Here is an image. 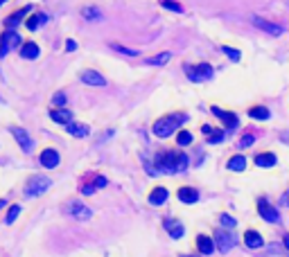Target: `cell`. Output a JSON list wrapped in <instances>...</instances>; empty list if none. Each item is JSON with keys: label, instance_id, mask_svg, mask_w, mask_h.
Masks as SVG:
<instances>
[{"label": "cell", "instance_id": "obj_1", "mask_svg": "<svg viewBox=\"0 0 289 257\" xmlns=\"http://www.w3.org/2000/svg\"><path fill=\"white\" fill-rule=\"evenodd\" d=\"M158 171H165V174H177L188 167V156L183 151H165L156 156Z\"/></svg>", "mask_w": 289, "mask_h": 257}, {"label": "cell", "instance_id": "obj_2", "mask_svg": "<svg viewBox=\"0 0 289 257\" xmlns=\"http://www.w3.org/2000/svg\"><path fill=\"white\" fill-rule=\"evenodd\" d=\"M185 120H188V115H183V113H177V115H167V117L158 120V122L154 124V135H158V138H169Z\"/></svg>", "mask_w": 289, "mask_h": 257}, {"label": "cell", "instance_id": "obj_3", "mask_svg": "<svg viewBox=\"0 0 289 257\" xmlns=\"http://www.w3.org/2000/svg\"><path fill=\"white\" fill-rule=\"evenodd\" d=\"M50 185H52V181H50L48 176H32V179L25 183V196L27 199L41 196L43 192L50 190Z\"/></svg>", "mask_w": 289, "mask_h": 257}, {"label": "cell", "instance_id": "obj_4", "mask_svg": "<svg viewBox=\"0 0 289 257\" xmlns=\"http://www.w3.org/2000/svg\"><path fill=\"white\" fill-rule=\"evenodd\" d=\"M64 214H68L70 219H77V221H88L93 216V210L88 205H84L82 201H68L64 205Z\"/></svg>", "mask_w": 289, "mask_h": 257}, {"label": "cell", "instance_id": "obj_5", "mask_svg": "<svg viewBox=\"0 0 289 257\" xmlns=\"http://www.w3.org/2000/svg\"><path fill=\"white\" fill-rule=\"evenodd\" d=\"M18 43H21V38H18V34H16L14 30L3 32V36H0V56H7Z\"/></svg>", "mask_w": 289, "mask_h": 257}, {"label": "cell", "instance_id": "obj_6", "mask_svg": "<svg viewBox=\"0 0 289 257\" xmlns=\"http://www.w3.org/2000/svg\"><path fill=\"white\" fill-rule=\"evenodd\" d=\"M253 25H256L258 30H262V32L271 34V36H280V34L285 32L280 25H276V23H271V21H267V18H262V16H253Z\"/></svg>", "mask_w": 289, "mask_h": 257}, {"label": "cell", "instance_id": "obj_7", "mask_svg": "<svg viewBox=\"0 0 289 257\" xmlns=\"http://www.w3.org/2000/svg\"><path fill=\"white\" fill-rule=\"evenodd\" d=\"M213 244H217V248L222 250V253H228V250L235 246V237L230 235L228 230H217L215 232V242Z\"/></svg>", "mask_w": 289, "mask_h": 257}, {"label": "cell", "instance_id": "obj_8", "mask_svg": "<svg viewBox=\"0 0 289 257\" xmlns=\"http://www.w3.org/2000/svg\"><path fill=\"white\" fill-rule=\"evenodd\" d=\"M11 133H14V138H16V142H18V147L25 153H30L32 149H34V142H32V138L27 135V131L25 129H21V127H11L9 129Z\"/></svg>", "mask_w": 289, "mask_h": 257}, {"label": "cell", "instance_id": "obj_9", "mask_svg": "<svg viewBox=\"0 0 289 257\" xmlns=\"http://www.w3.org/2000/svg\"><path fill=\"white\" fill-rule=\"evenodd\" d=\"M213 77V68L208 64H201L197 68L188 66V79L190 82H203V79H210Z\"/></svg>", "mask_w": 289, "mask_h": 257}, {"label": "cell", "instance_id": "obj_10", "mask_svg": "<svg viewBox=\"0 0 289 257\" xmlns=\"http://www.w3.org/2000/svg\"><path fill=\"white\" fill-rule=\"evenodd\" d=\"M258 212H260V216H262L264 221H269V224H278V221H280L278 210H276L274 205H269L267 201H264V199L258 203Z\"/></svg>", "mask_w": 289, "mask_h": 257}, {"label": "cell", "instance_id": "obj_11", "mask_svg": "<svg viewBox=\"0 0 289 257\" xmlns=\"http://www.w3.org/2000/svg\"><path fill=\"white\" fill-rule=\"evenodd\" d=\"M163 226H165V230L169 232V237H172V239H181V237L185 235V228H183V224H181V221L165 219V221H163Z\"/></svg>", "mask_w": 289, "mask_h": 257}, {"label": "cell", "instance_id": "obj_12", "mask_svg": "<svg viewBox=\"0 0 289 257\" xmlns=\"http://www.w3.org/2000/svg\"><path fill=\"white\" fill-rule=\"evenodd\" d=\"M38 161H41V165L45 169H54L56 165H59V153H56L54 149H43Z\"/></svg>", "mask_w": 289, "mask_h": 257}, {"label": "cell", "instance_id": "obj_13", "mask_svg": "<svg viewBox=\"0 0 289 257\" xmlns=\"http://www.w3.org/2000/svg\"><path fill=\"white\" fill-rule=\"evenodd\" d=\"M213 115L222 120V122L226 124V129H235L237 127V115H235V113H226V111H222V108L213 106Z\"/></svg>", "mask_w": 289, "mask_h": 257}, {"label": "cell", "instance_id": "obj_14", "mask_svg": "<svg viewBox=\"0 0 289 257\" xmlns=\"http://www.w3.org/2000/svg\"><path fill=\"white\" fill-rule=\"evenodd\" d=\"M30 9H32V7L27 5V7H21V9H16L11 16H7V18H5V25H7V30H14V27L18 25V23L27 16V11H30Z\"/></svg>", "mask_w": 289, "mask_h": 257}, {"label": "cell", "instance_id": "obj_15", "mask_svg": "<svg viewBox=\"0 0 289 257\" xmlns=\"http://www.w3.org/2000/svg\"><path fill=\"white\" fill-rule=\"evenodd\" d=\"M82 82L88 84V86H106V79L95 70H84L82 72Z\"/></svg>", "mask_w": 289, "mask_h": 257}, {"label": "cell", "instance_id": "obj_16", "mask_svg": "<svg viewBox=\"0 0 289 257\" xmlns=\"http://www.w3.org/2000/svg\"><path fill=\"white\" fill-rule=\"evenodd\" d=\"M38 54H41V50H38V45L34 43V41H27V43H23V45H21V56H23V59L34 61Z\"/></svg>", "mask_w": 289, "mask_h": 257}, {"label": "cell", "instance_id": "obj_17", "mask_svg": "<svg viewBox=\"0 0 289 257\" xmlns=\"http://www.w3.org/2000/svg\"><path fill=\"white\" fill-rule=\"evenodd\" d=\"M179 201H183L188 205L197 203V201H199V192H197L195 187H181V190H179Z\"/></svg>", "mask_w": 289, "mask_h": 257}, {"label": "cell", "instance_id": "obj_18", "mask_svg": "<svg viewBox=\"0 0 289 257\" xmlns=\"http://www.w3.org/2000/svg\"><path fill=\"white\" fill-rule=\"evenodd\" d=\"M66 131L70 135H75V138H86V135L90 133L88 124H77V122H68L66 124Z\"/></svg>", "mask_w": 289, "mask_h": 257}, {"label": "cell", "instance_id": "obj_19", "mask_svg": "<svg viewBox=\"0 0 289 257\" xmlns=\"http://www.w3.org/2000/svg\"><path fill=\"white\" fill-rule=\"evenodd\" d=\"M50 117L56 124H68V122H72V111H68V108H54V111H50Z\"/></svg>", "mask_w": 289, "mask_h": 257}, {"label": "cell", "instance_id": "obj_20", "mask_svg": "<svg viewBox=\"0 0 289 257\" xmlns=\"http://www.w3.org/2000/svg\"><path fill=\"white\" fill-rule=\"evenodd\" d=\"M167 196H169V194H167L165 187H154V190L149 192V203L151 205H163L167 201Z\"/></svg>", "mask_w": 289, "mask_h": 257}, {"label": "cell", "instance_id": "obj_21", "mask_svg": "<svg viewBox=\"0 0 289 257\" xmlns=\"http://www.w3.org/2000/svg\"><path fill=\"white\" fill-rule=\"evenodd\" d=\"M244 244H246L248 248H262L264 239L260 237V232H256V230H246V235H244Z\"/></svg>", "mask_w": 289, "mask_h": 257}, {"label": "cell", "instance_id": "obj_22", "mask_svg": "<svg viewBox=\"0 0 289 257\" xmlns=\"http://www.w3.org/2000/svg\"><path fill=\"white\" fill-rule=\"evenodd\" d=\"M197 248H199V253H201V255H210L213 250H215V244H213V239H210V237L199 235V237H197Z\"/></svg>", "mask_w": 289, "mask_h": 257}, {"label": "cell", "instance_id": "obj_23", "mask_svg": "<svg viewBox=\"0 0 289 257\" xmlns=\"http://www.w3.org/2000/svg\"><path fill=\"white\" fill-rule=\"evenodd\" d=\"M48 23V16L45 14H32L30 18L25 21V25H27V30H38L41 25H45Z\"/></svg>", "mask_w": 289, "mask_h": 257}, {"label": "cell", "instance_id": "obj_24", "mask_svg": "<svg viewBox=\"0 0 289 257\" xmlns=\"http://www.w3.org/2000/svg\"><path fill=\"white\" fill-rule=\"evenodd\" d=\"M256 165L258 167H274L276 156L274 153H260V156H256Z\"/></svg>", "mask_w": 289, "mask_h": 257}, {"label": "cell", "instance_id": "obj_25", "mask_svg": "<svg viewBox=\"0 0 289 257\" xmlns=\"http://www.w3.org/2000/svg\"><path fill=\"white\" fill-rule=\"evenodd\" d=\"M248 115L256 117V120H269L271 117V111L267 106H253L251 111H248Z\"/></svg>", "mask_w": 289, "mask_h": 257}, {"label": "cell", "instance_id": "obj_26", "mask_svg": "<svg viewBox=\"0 0 289 257\" xmlns=\"http://www.w3.org/2000/svg\"><path fill=\"white\" fill-rule=\"evenodd\" d=\"M169 56H172L169 52H161V54H156V56H149L145 64H147V66H165L167 61H169Z\"/></svg>", "mask_w": 289, "mask_h": 257}, {"label": "cell", "instance_id": "obj_27", "mask_svg": "<svg viewBox=\"0 0 289 257\" xmlns=\"http://www.w3.org/2000/svg\"><path fill=\"white\" fill-rule=\"evenodd\" d=\"M246 167V158L244 156H233L228 161V169H233V171H244Z\"/></svg>", "mask_w": 289, "mask_h": 257}, {"label": "cell", "instance_id": "obj_28", "mask_svg": "<svg viewBox=\"0 0 289 257\" xmlns=\"http://www.w3.org/2000/svg\"><path fill=\"white\" fill-rule=\"evenodd\" d=\"M82 16L86 21H102V11L98 7H84L82 9Z\"/></svg>", "mask_w": 289, "mask_h": 257}, {"label": "cell", "instance_id": "obj_29", "mask_svg": "<svg viewBox=\"0 0 289 257\" xmlns=\"http://www.w3.org/2000/svg\"><path fill=\"white\" fill-rule=\"evenodd\" d=\"M18 214H21V205H11L9 212H7V216H5V224H14L16 216H18Z\"/></svg>", "mask_w": 289, "mask_h": 257}, {"label": "cell", "instance_id": "obj_30", "mask_svg": "<svg viewBox=\"0 0 289 257\" xmlns=\"http://www.w3.org/2000/svg\"><path fill=\"white\" fill-rule=\"evenodd\" d=\"M177 142H179V147L181 145H190V142H192V133H190V131H179V133H177Z\"/></svg>", "mask_w": 289, "mask_h": 257}, {"label": "cell", "instance_id": "obj_31", "mask_svg": "<svg viewBox=\"0 0 289 257\" xmlns=\"http://www.w3.org/2000/svg\"><path fill=\"white\" fill-rule=\"evenodd\" d=\"M219 224H222L224 228H235L237 226V221L233 219V216H230V214H219Z\"/></svg>", "mask_w": 289, "mask_h": 257}, {"label": "cell", "instance_id": "obj_32", "mask_svg": "<svg viewBox=\"0 0 289 257\" xmlns=\"http://www.w3.org/2000/svg\"><path fill=\"white\" fill-rule=\"evenodd\" d=\"M111 48L115 50V52H122V54H127V56H138V52H136V50H131V48H124V45H118V43H113Z\"/></svg>", "mask_w": 289, "mask_h": 257}, {"label": "cell", "instance_id": "obj_33", "mask_svg": "<svg viewBox=\"0 0 289 257\" xmlns=\"http://www.w3.org/2000/svg\"><path fill=\"white\" fill-rule=\"evenodd\" d=\"M222 52L224 54H228V59H233V61H240V50H233V48H228V45H224V48H222Z\"/></svg>", "mask_w": 289, "mask_h": 257}, {"label": "cell", "instance_id": "obj_34", "mask_svg": "<svg viewBox=\"0 0 289 257\" xmlns=\"http://www.w3.org/2000/svg\"><path fill=\"white\" fill-rule=\"evenodd\" d=\"M161 5H163L165 9H172V11H183V7H181V5H177L174 0H161Z\"/></svg>", "mask_w": 289, "mask_h": 257}, {"label": "cell", "instance_id": "obj_35", "mask_svg": "<svg viewBox=\"0 0 289 257\" xmlns=\"http://www.w3.org/2000/svg\"><path fill=\"white\" fill-rule=\"evenodd\" d=\"M224 140V133L222 131H213L210 135H208V142H210V145H215V142H222Z\"/></svg>", "mask_w": 289, "mask_h": 257}, {"label": "cell", "instance_id": "obj_36", "mask_svg": "<svg viewBox=\"0 0 289 257\" xmlns=\"http://www.w3.org/2000/svg\"><path fill=\"white\" fill-rule=\"evenodd\" d=\"M253 142H256V135H244V138L240 140V147L242 149H246V147H251Z\"/></svg>", "mask_w": 289, "mask_h": 257}, {"label": "cell", "instance_id": "obj_37", "mask_svg": "<svg viewBox=\"0 0 289 257\" xmlns=\"http://www.w3.org/2000/svg\"><path fill=\"white\" fill-rule=\"evenodd\" d=\"M52 102H54V106H64V104H66V95H64V93H56V95L52 97Z\"/></svg>", "mask_w": 289, "mask_h": 257}, {"label": "cell", "instance_id": "obj_38", "mask_svg": "<svg viewBox=\"0 0 289 257\" xmlns=\"http://www.w3.org/2000/svg\"><path fill=\"white\" fill-rule=\"evenodd\" d=\"M66 50H68V52H72V50H77V43H75V41H68V43H66Z\"/></svg>", "mask_w": 289, "mask_h": 257}, {"label": "cell", "instance_id": "obj_39", "mask_svg": "<svg viewBox=\"0 0 289 257\" xmlns=\"http://www.w3.org/2000/svg\"><path fill=\"white\" fill-rule=\"evenodd\" d=\"M280 201H282V205H287V208H289V190H287L285 194H282V199H280Z\"/></svg>", "mask_w": 289, "mask_h": 257}, {"label": "cell", "instance_id": "obj_40", "mask_svg": "<svg viewBox=\"0 0 289 257\" xmlns=\"http://www.w3.org/2000/svg\"><path fill=\"white\" fill-rule=\"evenodd\" d=\"M201 131H203V133H206V135H210L215 129H213V127H208V124H203V127H201Z\"/></svg>", "mask_w": 289, "mask_h": 257}, {"label": "cell", "instance_id": "obj_41", "mask_svg": "<svg viewBox=\"0 0 289 257\" xmlns=\"http://www.w3.org/2000/svg\"><path fill=\"white\" fill-rule=\"evenodd\" d=\"M5 205H7V201H5V199H0V210H3Z\"/></svg>", "mask_w": 289, "mask_h": 257}, {"label": "cell", "instance_id": "obj_42", "mask_svg": "<svg viewBox=\"0 0 289 257\" xmlns=\"http://www.w3.org/2000/svg\"><path fill=\"white\" fill-rule=\"evenodd\" d=\"M285 246L289 248V235H285Z\"/></svg>", "mask_w": 289, "mask_h": 257}, {"label": "cell", "instance_id": "obj_43", "mask_svg": "<svg viewBox=\"0 0 289 257\" xmlns=\"http://www.w3.org/2000/svg\"><path fill=\"white\" fill-rule=\"evenodd\" d=\"M181 257H199V255H181Z\"/></svg>", "mask_w": 289, "mask_h": 257}, {"label": "cell", "instance_id": "obj_44", "mask_svg": "<svg viewBox=\"0 0 289 257\" xmlns=\"http://www.w3.org/2000/svg\"><path fill=\"white\" fill-rule=\"evenodd\" d=\"M5 3H7V0H0V7H3V5H5Z\"/></svg>", "mask_w": 289, "mask_h": 257}, {"label": "cell", "instance_id": "obj_45", "mask_svg": "<svg viewBox=\"0 0 289 257\" xmlns=\"http://www.w3.org/2000/svg\"><path fill=\"white\" fill-rule=\"evenodd\" d=\"M0 102H3V97H0Z\"/></svg>", "mask_w": 289, "mask_h": 257}]
</instances>
